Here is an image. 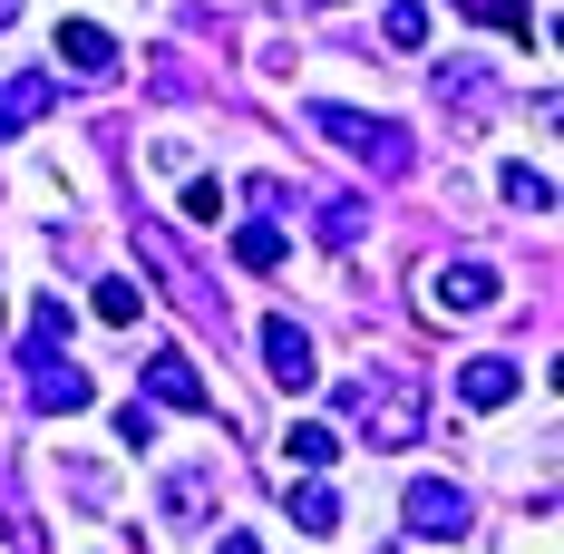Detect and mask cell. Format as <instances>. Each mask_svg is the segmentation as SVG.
Instances as JSON below:
<instances>
[{"label": "cell", "instance_id": "obj_1", "mask_svg": "<svg viewBox=\"0 0 564 554\" xmlns=\"http://www.w3.org/2000/svg\"><path fill=\"white\" fill-rule=\"evenodd\" d=\"M312 127L332 137L340 156H360L370 175H409V137H399L390 117H360V108H312Z\"/></svg>", "mask_w": 564, "mask_h": 554}, {"label": "cell", "instance_id": "obj_2", "mask_svg": "<svg viewBox=\"0 0 564 554\" xmlns=\"http://www.w3.org/2000/svg\"><path fill=\"white\" fill-rule=\"evenodd\" d=\"M350 409H360L370 447H419V438H429V409H419V389H399V380H350Z\"/></svg>", "mask_w": 564, "mask_h": 554}, {"label": "cell", "instance_id": "obj_3", "mask_svg": "<svg viewBox=\"0 0 564 554\" xmlns=\"http://www.w3.org/2000/svg\"><path fill=\"white\" fill-rule=\"evenodd\" d=\"M263 370H273L282 389H322V350H312V332H302L292 312L263 322Z\"/></svg>", "mask_w": 564, "mask_h": 554}, {"label": "cell", "instance_id": "obj_4", "mask_svg": "<svg viewBox=\"0 0 564 554\" xmlns=\"http://www.w3.org/2000/svg\"><path fill=\"white\" fill-rule=\"evenodd\" d=\"M497 263H438L429 273V312H497Z\"/></svg>", "mask_w": 564, "mask_h": 554}, {"label": "cell", "instance_id": "obj_5", "mask_svg": "<svg viewBox=\"0 0 564 554\" xmlns=\"http://www.w3.org/2000/svg\"><path fill=\"white\" fill-rule=\"evenodd\" d=\"M399 515H409V535H467V487H448V477H419V487L399 497Z\"/></svg>", "mask_w": 564, "mask_h": 554}, {"label": "cell", "instance_id": "obj_6", "mask_svg": "<svg viewBox=\"0 0 564 554\" xmlns=\"http://www.w3.org/2000/svg\"><path fill=\"white\" fill-rule=\"evenodd\" d=\"M516 389H525V370H516L507 350H477V360L457 370V399H467V409H507Z\"/></svg>", "mask_w": 564, "mask_h": 554}, {"label": "cell", "instance_id": "obj_7", "mask_svg": "<svg viewBox=\"0 0 564 554\" xmlns=\"http://www.w3.org/2000/svg\"><path fill=\"white\" fill-rule=\"evenodd\" d=\"M147 409H215V389H205V370L195 360H147Z\"/></svg>", "mask_w": 564, "mask_h": 554}, {"label": "cell", "instance_id": "obj_8", "mask_svg": "<svg viewBox=\"0 0 564 554\" xmlns=\"http://www.w3.org/2000/svg\"><path fill=\"white\" fill-rule=\"evenodd\" d=\"M30 399H40L50 419H68V409H88L98 389H88V370H68V360H30Z\"/></svg>", "mask_w": 564, "mask_h": 554}, {"label": "cell", "instance_id": "obj_9", "mask_svg": "<svg viewBox=\"0 0 564 554\" xmlns=\"http://www.w3.org/2000/svg\"><path fill=\"white\" fill-rule=\"evenodd\" d=\"M50 98H58V78H50V68H30V78H10V88H0V137H20L30 117H50Z\"/></svg>", "mask_w": 564, "mask_h": 554}, {"label": "cell", "instance_id": "obj_10", "mask_svg": "<svg viewBox=\"0 0 564 554\" xmlns=\"http://www.w3.org/2000/svg\"><path fill=\"white\" fill-rule=\"evenodd\" d=\"M58 58H68L78 78H108V68H117V40L98 30V20H68V30H58Z\"/></svg>", "mask_w": 564, "mask_h": 554}, {"label": "cell", "instance_id": "obj_11", "mask_svg": "<svg viewBox=\"0 0 564 554\" xmlns=\"http://www.w3.org/2000/svg\"><path fill=\"white\" fill-rule=\"evenodd\" d=\"M438 98H448L457 117H487V108H497V78H487L477 58H457V68H438Z\"/></svg>", "mask_w": 564, "mask_h": 554}, {"label": "cell", "instance_id": "obj_12", "mask_svg": "<svg viewBox=\"0 0 564 554\" xmlns=\"http://www.w3.org/2000/svg\"><path fill=\"white\" fill-rule=\"evenodd\" d=\"M282 253H292V243H282V224H273V215H253V224H234V263H243V273H273Z\"/></svg>", "mask_w": 564, "mask_h": 554}, {"label": "cell", "instance_id": "obj_13", "mask_svg": "<svg viewBox=\"0 0 564 554\" xmlns=\"http://www.w3.org/2000/svg\"><path fill=\"white\" fill-rule=\"evenodd\" d=\"M282 447H292V467H312V477H322V467L340 457V428H332V419H292V438H282Z\"/></svg>", "mask_w": 564, "mask_h": 554}, {"label": "cell", "instance_id": "obj_14", "mask_svg": "<svg viewBox=\"0 0 564 554\" xmlns=\"http://www.w3.org/2000/svg\"><path fill=\"white\" fill-rule=\"evenodd\" d=\"M20 360H68V302H40V312H30V340H20Z\"/></svg>", "mask_w": 564, "mask_h": 554}, {"label": "cell", "instance_id": "obj_15", "mask_svg": "<svg viewBox=\"0 0 564 554\" xmlns=\"http://www.w3.org/2000/svg\"><path fill=\"white\" fill-rule=\"evenodd\" d=\"M360 224H370V205H360V195H322V243H332V253H350V243H360Z\"/></svg>", "mask_w": 564, "mask_h": 554}, {"label": "cell", "instance_id": "obj_16", "mask_svg": "<svg viewBox=\"0 0 564 554\" xmlns=\"http://www.w3.org/2000/svg\"><path fill=\"white\" fill-rule=\"evenodd\" d=\"M292 525H302V535H332V525H340V497L322 487V477H312V487H292Z\"/></svg>", "mask_w": 564, "mask_h": 554}, {"label": "cell", "instance_id": "obj_17", "mask_svg": "<svg viewBox=\"0 0 564 554\" xmlns=\"http://www.w3.org/2000/svg\"><path fill=\"white\" fill-rule=\"evenodd\" d=\"M497 185H507V205H516V215H555V185H545L535 166H507Z\"/></svg>", "mask_w": 564, "mask_h": 554}, {"label": "cell", "instance_id": "obj_18", "mask_svg": "<svg viewBox=\"0 0 564 554\" xmlns=\"http://www.w3.org/2000/svg\"><path fill=\"white\" fill-rule=\"evenodd\" d=\"M137 312H147L137 282H98V322H108V332H137Z\"/></svg>", "mask_w": 564, "mask_h": 554}, {"label": "cell", "instance_id": "obj_19", "mask_svg": "<svg viewBox=\"0 0 564 554\" xmlns=\"http://www.w3.org/2000/svg\"><path fill=\"white\" fill-rule=\"evenodd\" d=\"M380 30H390V50H419V40H429V10H419V0H390Z\"/></svg>", "mask_w": 564, "mask_h": 554}, {"label": "cell", "instance_id": "obj_20", "mask_svg": "<svg viewBox=\"0 0 564 554\" xmlns=\"http://www.w3.org/2000/svg\"><path fill=\"white\" fill-rule=\"evenodd\" d=\"M225 215V185H215V175H195V185H185V224H215Z\"/></svg>", "mask_w": 564, "mask_h": 554}, {"label": "cell", "instance_id": "obj_21", "mask_svg": "<svg viewBox=\"0 0 564 554\" xmlns=\"http://www.w3.org/2000/svg\"><path fill=\"white\" fill-rule=\"evenodd\" d=\"M205 497H215V477H205V467H185V477H175V487H166V506H175V515H195V506H205Z\"/></svg>", "mask_w": 564, "mask_h": 554}, {"label": "cell", "instance_id": "obj_22", "mask_svg": "<svg viewBox=\"0 0 564 554\" xmlns=\"http://www.w3.org/2000/svg\"><path fill=\"white\" fill-rule=\"evenodd\" d=\"M117 438L147 447V438H156V409H137V399H127V409H117Z\"/></svg>", "mask_w": 564, "mask_h": 554}, {"label": "cell", "instance_id": "obj_23", "mask_svg": "<svg viewBox=\"0 0 564 554\" xmlns=\"http://www.w3.org/2000/svg\"><path fill=\"white\" fill-rule=\"evenodd\" d=\"M215 554H263V535H225V545H215Z\"/></svg>", "mask_w": 564, "mask_h": 554}, {"label": "cell", "instance_id": "obj_24", "mask_svg": "<svg viewBox=\"0 0 564 554\" xmlns=\"http://www.w3.org/2000/svg\"><path fill=\"white\" fill-rule=\"evenodd\" d=\"M10 20H20V0H0V30H10Z\"/></svg>", "mask_w": 564, "mask_h": 554}]
</instances>
